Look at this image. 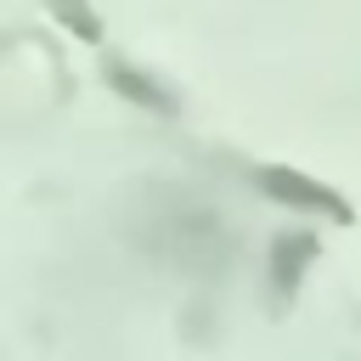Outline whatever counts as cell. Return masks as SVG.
I'll use <instances>...</instances> for the list:
<instances>
[{"instance_id":"1","label":"cell","mask_w":361,"mask_h":361,"mask_svg":"<svg viewBox=\"0 0 361 361\" xmlns=\"http://www.w3.org/2000/svg\"><path fill=\"white\" fill-rule=\"evenodd\" d=\"M130 237L152 259L180 265L186 276H209L226 259V226H220V214L209 203H197L192 192H175V186L147 192L141 214L130 220Z\"/></svg>"},{"instance_id":"2","label":"cell","mask_w":361,"mask_h":361,"mask_svg":"<svg viewBox=\"0 0 361 361\" xmlns=\"http://www.w3.org/2000/svg\"><path fill=\"white\" fill-rule=\"evenodd\" d=\"M259 186H265L271 197H282V203H299V209H316V214H338V220L350 214L338 192L316 186V180H310V175H299V169H259Z\"/></svg>"},{"instance_id":"3","label":"cell","mask_w":361,"mask_h":361,"mask_svg":"<svg viewBox=\"0 0 361 361\" xmlns=\"http://www.w3.org/2000/svg\"><path fill=\"white\" fill-rule=\"evenodd\" d=\"M45 6H51V17H56V23H68L79 39H102V23H96L90 0H45Z\"/></svg>"},{"instance_id":"4","label":"cell","mask_w":361,"mask_h":361,"mask_svg":"<svg viewBox=\"0 0 361 361\" xmlns=\"http://www.w3.org/2000/svg\"><path fill=\"white\" fill-rule=\"evenodd\" d=\"M113 85H130V96H135V102H147V107H169V96H164L152 79L130 73V68H113Z\"/></svg>"},{"instance_id":"5","label":"cell","mask_w":361,"mask_h":361,"mask_svg":"<svg viewBox=\"0 0 361 361\" xmlns=\"http://www.w3.org/2000/svg\"><path fill=\"white\" fill-rule=\"evenodd\" d=\"M305 254H310V243H305L299 254H293V243H288V237L276 243V282H282V288H288V282L299 276V259H305Z\"/></svg>"}]
</instances>
